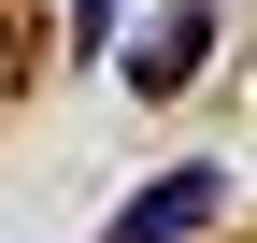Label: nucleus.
Returning <instances> with one entry per match:
<instances>
[{
  "label": "nucleus",
  "instance_id": "f257e3e1",
  "mask_svg": "<svg viewBox=\"0 0 257 243\" xmlns=\"http://www.w3.org/2000/svg\"><path fill=\"white\" fill-rule=\"evenodd\" d=\"M214 215H229V172H214V158H172L157 186H128V215H114L100 243H200Z\"/></svg>",
  "mask_w": 257,
  "mask_h": 243
},
{
  "label": "nucleus",
  "instance_id": "7ed1b4c3",
  "mask_svg": "<svg viewBox=\"0 0 257 243\" xmlns=\"http://www.w3.org/2000/svg\"><path fill=\"white\" fill-rule=\"evenodd\" d=\"M114 15H128V0H72V43H86V57H100V43H128Z\"/></svg>",
  "mask_w": 257,
  "mask_h": 243
},
{
  "label": "nucleus",
  "instance_id": "f03ea898",
  "mask_svg": "<svg viewBox=\"0 0 257 243\" xmlns=\"http://www.w3.org/2000/svg\"><path fill=\"white\" fill-rule=\"evenodd\" d=\"M200 43H214V15H200V0H157V15H143V29L114 43V72H128V100H172V86L200 72Z\"/></svg>",
  "mask_w": 257,
  "mask_h": 243
},
{
  "label": "nucleus",
  "instance_id": "20e7f679",
  "mask_svg": "<svg viewBox=\"0 0 257 243\" xmlns=\"http://www.w3.org/2000/svg\"><path fill=\"white\" fill-rule=\"evenodd\" d=\"M0 100H15V15H0Z\"/></svg>",
  "mask_w": 257,
  "mask_h": 243
}]
</instances>
